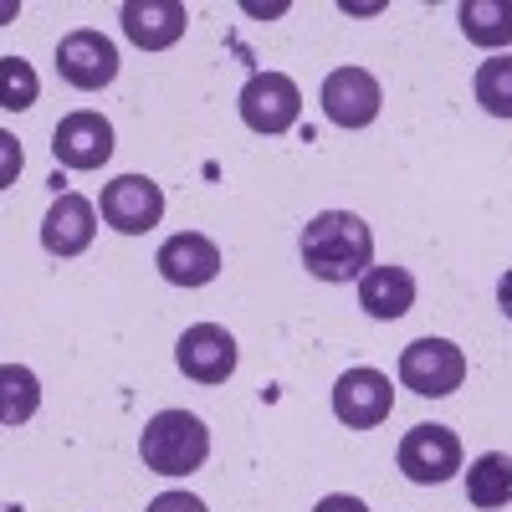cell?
<instances>
[{
  "instance_id": "1",
  "label": "cell",
  "mask_w": 512,
  "mask_h": 512,
  "mask_svg": "<svg viewBox=\"0 0 512 512\" xmlns=\"http://www.w3.org/2000/svg\"><path fill=\"white\" fill-rule=\"evenodd\" d=\"M303 267L318 282H354L374 267V231L354 210H318L303 226Z\"/></svg>"
},
{
  "instance_id": "2",
  "label": "cell",
  "mask_w": 512,
  "mask_h": 512,
  "mask_svg": "<svg viewBox=\"0 0 512 512\" xmlns=\"http://www.w3.org/2000/svg\"><path fill=\"white\" fill-rule=\"evenodd\" d=\"M139 456L159 477H190L210 456V431H205V420L190 415V410H159L144 425V436H139Z\"/></svg>"
},
{
  "instance_id": "3",
  "label": "cell",
  "mask_w": 512,
  "mask_h": 512,
  "mask_svg": "<svg viewBox=\"0 0 512 512\" xmlns=\"http://www.w3.org/2000/svg\"><path fill=\"white\" fill-rule=\"evenodd\" d=\"M466 379V354L451 344V338H415V344L400 349V384L425 400H446L461 390Z\"/></svg>"
},
{
  "instance_id": "4",
  "label": "cell",
  "mask_w": 512,
  "mask_h": 512,
  "mask_svg": "<svg viewBox=\"0 0 512 512\" xmlns=\"http://www.w3.org/2000/svg\"><path fill=\"white\" fill-rule=\"evenodd\" d=\"M236 103H241V123L251 134H287L297 113H303V93L282 72H251Z\"/></svg>"
},
{
  "instance_id": "5",
  "label": "cell",
  "mask_w": 512,
  "mask_h": 512,
  "mask_svg": "<svg viewBox=\"0 0 512 512\" xmlns=\"http://www.w3.org/2000/svg\"><path fill=\"white\" fill-rule=\"evenodd\" d=\"M395 461L415 487H441L461 472V441L451 425H415V431H405Z\"/></svg>"
},
{
  "instance_id": "6",
  "label": "cell",
  "mask_w": 512,
  "mask_h": 512,
  "mask_svg": "<svg viewBox=\"0 0 512 512\" xmlns=\"http://www.w3.org/2000/svg\"><path fill=\"white\" fill-rule=\"evenodd\" d=\"M395 410V384L390 374H379L369 364L349 369V374H338L333 384V415L349 425V431H374V425H384Z\"/></svg>"
},
{
  "instance_id": "7",
  "label": "cell",
  "mask_w": 512,
  "mask_h": 512,
  "mask_svg": "<svg viewBox=\"0 0 512 512\" xmlns=\"http://www.w3.org/2000/svg\"><path fill=\"white\" fill-rule=\"evenodd\" d=\"M103 221L123 236H144L164 221V190L149 175H118L113 185H103Z\"/></svg>"
},
{
  "instance_id": "8",
  "label": "cell",
  "mask_w": 512,
  "mask_h": 512,
  "mask_svg": "<svg viewBox=\"0 0 512 512\" xmlns=\"http://www.w3.org/2000/svg\"><path fill=\"white\" fill-rule=\"evenodd\" d=\"M57 72H62V82H72V88L98 93L118 77V47L103 31H88V26L67 31L62 47H57Z\"/></svg>"
},
{
  "instance_id": "9",
  "label": "cell",
  "mask_w": 512,
  "mask_h": 512,
  "mask_svg": "<svg viewBox=\"0 0 512 512\" xmlns=\"http://www.w3.org/2000/svg\"><path fill=\"white\" fill-rule=\"evenodd\" d=\"M379 103H384V93H379L374 72H364V67H333L323 77V113L338 128H369L379 118Z\"/></svg>"
},
{
  "instance_id": "10",
  "label": "cell",
  "mask_w": 512,
  "mask_h": 512,
  "mask_svg": "<svg viewBox=\"0 0 512 512\" xmlns=\"http://www.w3.org/2000/svg\"><path fill=\"white\" fill-rule=\"evenodd\" d=\"M180 374H190L195 384H226L236 374V338L221 323H195L180 333V349H175Z\"/></svg>"
},
{
  "instance_id": "11",
  "label": "cell",
  "mask_w": 512,
  "mask_h": 512,
  "mask_svg": "<svg viewBox=\"0 0 512 512\" xmlns=\"http://www.w3.org/2000/svg\"><path fill=\"white\" fill-rule=\"evenodd\" d=\"M52 154L67 169H103L113 159V123L103 113H93V108L67 113L57 123V134H52Z\"/></svg>"
},
{
  "instance_id": "12",
  "label": "cell",
  "mask_w": 512,
  "mask_h": 512,
  "mask_svg": "<svg viewBox=\"0 0 512 512\" xmlns=\"http://www.w3.org/2000/svg\"><path fill=\"white\" fill-rule=\"evenodd\" d=\"M154 267L164 282H175V287H205V282H216L221 272V246L200 236V231H180V236H169L154 256Z\"/></svg>"
},
{
  "instance_id": "13",
  "label": "cell",
  "mask_w": 512,
  "mask_h": 512,
  "mask_svg": "<svg viewBox=\"0 0 512 512\" xmlns=\"http://www.w3.org/2000/svg\"><path fill=\"white\" fill-rule=\"evenodd\" d=\"M118 21H123V36L134 41V47L164 52V47H175V41L185 36L190 11L180 6V0H128V6L118 11Z\"/></svg>"
},
{
  "instance_id": "14",
  "label": "cell",
  "mask_w": 512,
  "mask_h": 512,
  "mask_svg": "<svg viewBox=\"0 0 512 512\" xmlns=\"http://www.w3.org/2000/svg\"><path fill=\"white\" fill-rule=\"evenodd\" d=\"M98 236V210L93 200H82V195H57L52 210H47V221H41V246H47L52 256H82L93 246Z\"/></svg>"
},
{
  "instance_id": "15",
  "label": "cell",
  "mask_w": 512,
  "mask_h": 512,
  "mask_svg": "<svg viewBox=\"0 0 512 512\" xmlns=\"http://www.w3.org/2000/svg\"><path fill=\"white\" fill-rule=\"evenodd\" d=\"M359 308L379 323H395L415 308V277L405 267H369L359 277Z\"/></svg>"
},
{
  "instance_id": "16",
  "label": "cell",
  "mask_w": 512,
  "mask_h": 512,
  "mask_svg": "<svg viewBox=\"0 0 512 512\" xmlns=\"http://www.w3.org/2000/svg\"><path fill=\"white\" fill-rule=\"evenodd\" d=\"M461 31L472 47H507L512 41V0H461Z\"/></svg>"
},
{
  "instance_id": "17",
  "label": "cell",
  "mask_w": 512,
  "mask_h": 512,
  "mask_svg": "<svg viewBox=\"0 0 512 512\" xmlns=\"http://www.w3.org/2000/svg\"><path fill=\"white\" fill-rule=\"evenodd\" d=\"M466 502L492 512V507H507L512 502V456L502 451H487L472 461V472H466Z\"/></svg>"
},
{
  "instance_id": "18",
  "label": "cell",
  "mask_w": 512,
  "mask_h": 512,
  "mask_svg": "<svg viewBox=\"0 0 512 512\" xmlns=\"http://www.w3.org/2000/svg\"><path fill=\"white\" fill-rule=\"evenodd\" d=\"M41 405V390H36V374L26 364H6L0 369V420L6 425H21L31 420Z\"/></svg>"
},
{
  "instance_id": "19",
  "label": "cell",
  "mask_w": 512,
  "mask_h": 512,
  "mask_svg": "<svg viewBox=\"0 0 512 512\" xmlns=\"http://www.w3.org/2000/svg\"><path fill=\"white\" fill-rule=\"evenodd\" d=\"M477 103L492 118H512V57H492L477 67Z\"/></svg>"
},
{
  "instance_id": "20",
  "label": "cell",
  "mask_w": 512,
  "mask_h": 512,
  "mask_svg": "<svg viewBox=\"0 0 512 512\" xmlns=\"http://www.w3.org/2000/svg\"><path fill=\"white\" fill-rule=\"evenodd\" d=\"M36 103V72L21 57H0V108L6 113H26Z\"/></svg>"
},
{
  "instance_id": "21",
  "label": "cell",
  "mask_w": 512,
  "mask_h": 512,
  "mask_svg": "<svg viewBox=\"0 0 512 512\" xmlns=\"http://www.w3.org/2000/svg\"><path fill=\"white\" fill-rule=\"evenodd\" d=\"M149 512H205V502L190 497V492H164V497L149 502Z\"/></svg>"
},
{
  "instance_id": "22",
  "label": "cell",
  "mask_w": 512,
  "mask_h": 512,
  "mask_svg": "<svg viewBox=\"0 0 512 512\" xmlns=\"http://www.w3.org/2000/svg\"><path fill=\"white\" fill-rule=\"evenodd\" d=\"M313 512H369V507H364L359 497H349V492H333V497H323Z\"/></svg>"
},
{
  "instance_id": "23",
  "label": "cell",
  "mask_w": 512,
  "mask_h": 512,
  "mask_svg": "<svg viewBox=\"0 0 512 512\" xmlns=\"http://www.w3.org/2000/svg\"><path fill=\"white\" fill-rule=\"evenodd\" d=\"M497 308H502V313L512 318V272H507V277L497 282Z\"/></svg>"
}]
</instances>
